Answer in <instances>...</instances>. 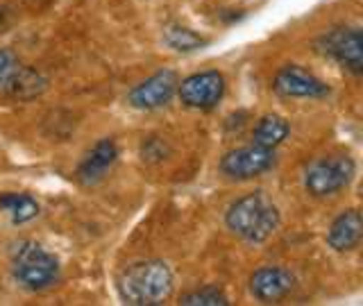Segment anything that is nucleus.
<instances>
[{
  "label": "nucleus",
  "instance_id": "f257e3e1",
  "mask_svg": "<svg viewBox=\"0 0 363 306\" xmlns=\"http://www.w3.org/2000/svg\"><path fill=\"white\" fill-rule=\"evenodd\" d=\"M225 222L230 232L245 243H264L277 232L279 211L266 193H247L227 209Z\"/></svg>",
  "mask_w": 363,
  "mask_h": 306
},
{
  "label": "nucleus",
  "instance_id": "f03ea898",
  "mask_svg": "<svg viewBox=\"0 0 363 306\" xmlns=\"http://www.w3.org/2000/svg\"><path fill=\"white\" fill-rule=\"evenodd\" d=\"M118 293L125 304L152 306L162 304L173 293V272L164 261H143L134 264L118 279Z\"/></svg>",
  "mask_w": 363,
  "mask_h": 306
},
{
  "label": "nucleus",
  "instance_id": "7ed1b4c3",
  "mask_svg": "<svg viewBox=\"0 0 363 306\" xmlns=\"http://www.w3.org/2000/svg\"><path fill=\"white\" fill-rule=\"evenodd\" d=\"M11 272L14 279L28 290H43L52 286L60 277V264L57 259L45 252L39 243L26 241L16 245L14 256H11Z\"/></svg>",
  "mask_w": 363,
  "mask_h": 306
},
{
  "label": "nucleus",
  "instance_id": "20e7f679",
  "mask_svg": "<svg viewBox=\"0 0 363 306\" xmlns=\"http://www.w3.org/2000/svg\"><path fill=\"white\" fill-rule=\"evenodd\" d=\"M357 166L347 154H332L313 162L304 173V188L313 198H332L350 186Z\"/></svg>",
  "mask_w": 363,
  "mask_h": 306
},
{
  "label": "nucleus",
  "instance_id": "39448f33",
  "mask_svg": "<svg viewBox=\"0 0 363 306\" xmlns=\"http://www.w3.org/2000/svg\"><path fill=\"white\" fill-rule=\"evenodd\" d=\"M315 48L323 55L332 57L334 62H338L352 75H361V71H363V34L359 28L329 30L315 41Z\"/></svg>",
  "mask_w": 363,
  "mask_h": 306
},
{
  "label": "nucleus",
  "instance_id": "423d86ee",
  "mask_svg": "<svg viewBox=\"0 0 363 306\" xmlns=\"http://www.w3.org/2000/svg\"><path fill=\"white\" fill-rule=\"evenodd\" d=\"M272 164H275L272 150H266V147H259L252 143L227 152L220 159V173L236 181H247L264 175L266 170H270Z\"/></svg>",
  "mask_w": 363,
  "mask_h": 306
},
{
  "label": "nucleus",
  "instance_id": "0eeeda50",
  "mask_svg": "<svg viewBox=\"0 0 363 306\" xmlns=\"http://www.w3.org/2000/svg\"><path fill=\"white\" fill-rule=\"evenodd\" d=\"M177 94L179 100L191 109H213L225 94V77L218 71L189 75L186 79H182V84H177Z\"/></svg>",
  "mask_w": 363,
  "mask_h": 306
},
{
  "label": "nucleus",
  "instance_id": "6e6552de",
  "mask_svg": "<svg viewBox=\"0 0 363 306\" xmlns=\"http://www.w3.org/2000/svg\"><path fill=\"white\" fill-rule=\"evenodd\" d=\"M177 84H179L177 73L166 68V71H159L147 79H143L141 84H136L128 94V102H130V107L141 109V111L159 109L173 100Z\"/></svg>",
  "mask_w": 363,
  "mask_h": 306
},
{
  "label": "nucleus",
  "instance_id": "1a4fd4ad",
  "mask_svg": "<svg viewBox=\"0 0 363 306\" xmlns=\"http://www.w3.org/2000/svg\"><path fill=\"white\" fill-rule=\"evenodd\" d=\"M272 91L281 98H325L329 86L304 68L289 64L277 71L272 79Z\"/></svg>",
  "mask_w": 363,
  "mask_h": 306
},
{
  "label": "nucleus",
  "instance_id": "9d476101",
  "mask_svg": "<svg viewBox=\"0 0 363 306\" xmlns=\"http://www.w3.org/2000/svg\"><path fill=\"white\" fill-rule=\"evenodd\" d=\"M116 162H118V145L111 139H102L91 147L86 157L79 162L77 179L82 181L84 186H94L109 173L111 166Z\"/></svg>",
  "mask_w": 363,
  "mask_h": 306
},
{
  "label": "nucleus",
  "instance_id": "9b49d317",
  "mask_svg": "<svg viewBox=\"0 0 363 306\" xmlns=\"http://www.w3.org/2000/svg\"><path fill=\"white\" fill-rule=\"evenodd\" d=\"M295 279L284 268H261L250 277V293L259 302H279L293 290Z\"/></svg>",
  "mask_w": 363,
  "mask_h": 306
},
{
  "label": "nucleus",
  "instance_id": "f8f14e48",
  "mask_svg": "<svg viewBox=\"0 0 363 306\" xmlns=\"http://www.w3.org/2000/svg\"><path fill=\"white\" fill-rule=\"evenodd\" d=\"M363 236V220L357 209H347L338 215V218L329 225L327 243L336 252H352L357 249Z\"/></svg>",
  "mask_w": 363,
  "mask_h": 306
},
{
  "label": "nucleus",
  "instance_id": "ddd939ff",
  "mask_svg": "<svg viewBox=\"0 0 363 306\" xmlns=\"http://www.w3.org/2000/svg\"><path fill=\"white\" fill-rule=\"evenodd\" d=\"M3 89L9 96H14L18 100H32L41 96L45 91V77L28 66H18L14 73L9 75V79L3 84Z\"/></svg>",
  "mask_w": 363,
  "mask_h": 306
},
{
  "label": "nucleus",
  "instance_id": "4468645a",
  "mask_svg": "<svg viewBox=\"0 0 363 306\" xmlns=\"http://www.w3.org/2000/svg\"><path fill=\"white\" fill-rule=\"evenodd\" d=\"M286 136H289V123L281 116H277V113H268V116H264L255 125L252 143L259 147H266V150H275L279 143H284Z\"/></svg>",
  "mask_w": 363,
  "mask_h": 306
},
{
  "label": "nucleus",
  "instance_id": "2eb2a0df",
  "mask_svg": "<svg viewBox=\"0 0 363 306\" xmlns=\"http://www.w3.org/2000/svg\"><path fill=\"white\" fill-rule=\"evenodd\" d=\"M0 209L9 213L14 225H23L39 213V204L32 196H26V193H5V196H0Z\"/></svg>",
  "mask_w": 363,
  "mask_h": 306
},
{
  "label": "nucleus",
  "instance_id": "dca6fc26",
  "mask_svg": "<svg viewBox=\"0 0 363 306\" xmlns=\"http://www.w3.org/2000/svg\"><path fill=\"white\" fill-rule=\"evenodd\" d=\"M164 39L170 48L179 50V52H193V50L202 48V45H207V39H202L200 34H196L189 28H182V26H168L164 30Z\"/></svg>",
  "mask_w": 363,
  "mask_h": 306
},
{
  "label": "nucleus",
  "instance_id": "f3484780",
  "mask_svg": "<svg viewBox=\"0 0 363 306\" xmlns=\"http://www.w3.org/2000/svg\"><path fill=\"white\" fill-rule=\"evenodd\" d=\"M182 304L184 306H227L230 302H227L223 290L213 288V286H204V288H198V290L184 295V298H182Z\"/></svg>",
  "mask_w": 363,
  "mask_h": 306
},
{
  "label": "nucleus",
  "instance_id": "a211bd4d",
  "mask_svg": "<svg viewBox=\"0 0 363 306\" xmlns=\"http://www.w3.org/2000/svg\"><path fill=\"white\" fill-rule=\"evenodd\" d=\"M21 64H18V60H16V55L11 52V50H0V86H3L7 79H9V75L16 71Z\"/></svg>",
  "mask_w": 363,
  "mask_h": 306
},
{
  "label": "nucleus",
  "instance_id": "6ab92c4d",
  "mask_svg": "<svg viewBox=\"0 0 363 306\" xmlns=\"http://www.w3.org/2000/svg\"><path fill=\"white\" fill-rule=\"evenodd\" d=\"M5 23H7V9H5V7H0V30L5 28Z\"/></svg>",
  "mask_w": 363,
  "mask_h": 306
}]
</instances>
